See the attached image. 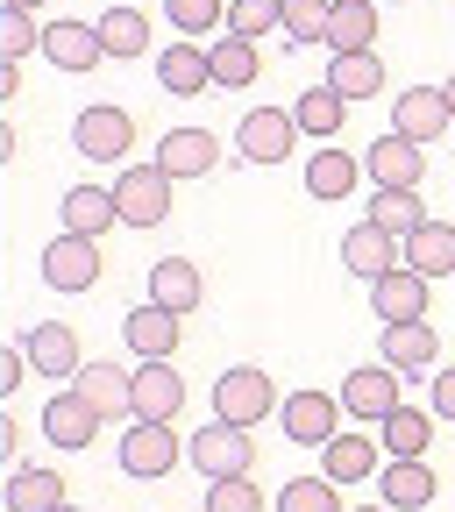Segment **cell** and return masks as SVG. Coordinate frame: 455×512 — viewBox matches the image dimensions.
<instances>
[{
  "mask_svg": "<svg viewBox=\"0 0 455 512\" xmlns=\"http://www.w3.org/2000/svg\"><path fill=\"white\" fill-rule=\"evenodd\" d=\"M406 264L420 278H455V221H427L420 235H406Z\"/></svg>",
  "mask_w": 455,
  "mask_h": 512,
  "instance_id": "cell-32",
  "label": "cell"
},
{
  "mask_svg": "<svg viewBox=\"0 0 455 512\" xmlns=\"http://www.w3.org/2000/svg\"><path fill=\"white\" fill-rule=\"evenodd\" d=\"M100 271H107V256H100V242H86V235H57V242L43 249V285L64 292V299L93 292Z\"/></svg>",
  "mask_w": 455,
  "mask_h": 512,
  "instance_id": "cell-6",
  "label": "cell"
},
{
  "mask_svg": "<svg viewBox=\"0 0 455 512\" xmlns=\"http://www.w3.org/2000/svg\"><path fill=\"white\" fill-rule=\"evenodd\" d=\"M57 512H79V505H57Z\"/></svg>",
  "mask_w": 455,
  "mask_h": 512,
  "instance_id": "cell-49",
  "label": "cell"
},
{
  "mask_svg": "<svg viewBox=\"0 0 455 512\" xmlns=\"http://www.w3.org/2000/svg\"><path fill=\"white\" fill-rule=\"evenodd\" d=\"M285 434L306 441V448H328L342 434V399L335 392H292L285 399Z\"/></svg>",
  "mask_w": 455,
  "mask_h": 512,
  "instance_id": "cell-18",
  "label": "cell"
},
{
  "mask_svg": "<svg viewBox=\"0 0 455 512\" xmlns=\"http://www.w3.org/2000/svg\"><path fill=\"white\" fill-rule=\"evenodd\" d=\"M157 86H164V93H178V100L214 93V57H207V43L178 36L171 50H157Z\"/></svg>",
  "mask_w": 455,
  "mask_h": 512,
  "instance_id": "cell-15",
  "label": "cell"
},
{
  "mask_svg": "<svg viewBox=\"0 0 455 512\" xmlns=\"http://www.w3.org/2000/svg\"><path fill=\"white\" fill-rule=\"evenodd\" d=\"M392 406H399V370H392V363H363V370L342 377V413H349V420L377 427Z\"/></svg>",
  "mask_w": 455,
  "mask_h": 512,
  "instance_id": "cell-10",
  "label": "cell"
},
{
  "mask_svg": "<svg viewBox=\"0 0 455 512\" xmlns=\"http://www.w3.org/2000/svg\"><path fill=\"white\" fill-rule=\"evenodd\" d=\"M448 107H455V79H448Z\"/></svg>",
  "mask_w": 455,
  "mask_h": 512,
  "instance_id": "cell-48",
  "label": "cell"
},
{
  "mask_svg": "<svg viewBox=\"0 0 455 512\" xmlns=\"http://www.w3.org/2000/svg\"><path fill=\"white\" fill-rule=\"evenodd\" d=\"M377 441H384V456H399V463H427V448H434V413L392 406V413L377 420Z\"/></svg>",
  "mask_w": 455,
  "mask_h": 512,
  "instance_id": "cell-24",
  "label": "cell"
},
{
  "mask_svg": "<svg viewBox=\"0 0 455 512\" xmlns=\"http://www.w3.org/2000/svg\"><path fill=\"white\" fill-rule=\"evenodd\" d=\"M335 0H285V43H328Z\"/></svg>",
  "mask_w": 455,
  "mask_h": 512,
  "instance_id": "cell-41",
  "label": "cell"
},
{
  "mask_svg": "<svg viewBox=\"0 0 455 512\" xmlns=\"http://www.w3.org/2000/svg\"><path fill=\"white\" fill-rule=\"evenodd\" d=\"M434 420H455V370H434V399H427Z\"/></svg>",
  "mask_w": 455,
  "mask_h": 512,
  "instance_id": "cell-44",
  "label": "cell"
},
{
  "mask_svg": "<svg viewBox=\"0 0 455 512\" xmlns=\"http://www.w3.org/2000/svg\"><path fill=\"white\" fill-rule=\"evenodd\" d=\"M36 363H29V349H0V399L8 392H22V377H29Z\"/></svg>",
  "mask_w": 455,
  "mask_h": 512,
  "instance_id": "cell-43",
  "label": "cell"
},
{
  "mask_svg": "<svg viewBox=\"0 0 455 512\" xmlns=\"http://www.w3.org/2000/svg\"><path fill=\"white\" fill-rule=\"evenodd\" d=\"M363 171L377 178V192H420V178H427V150L406 143V136H384V143H370Z\"/></svg>",
  "mask_w": 455,
  "mask_h": 512,
  "instance_id": "cell-16",
  "label": "cell"
},
{
  "mask_svg": "<svg viewBox=\"0 0 455 512\" xmlns=\"http://www.w3.org/2000/svg\"><path fill=\"white\" fill-rule=\"evenodd\" d=\"M377 448L384 441H370V434H356V427H342L328 448H320V477H335V484H370L384 463H377Z\"/></svg>",
  "mask_w": 455,
  "mask_h": 512,
  "instance_id": "cell-23",
  "label": "cell"
},
{
  "mask_svg": "<svg viewBox=\"0 0 455 512\" xmlns=\"http://www.w3.org/2000/svg\"><path fill=\"white\" fill-rule=\"evenodd\" d=\"M178 413H185V377L171 363H136V420L171 427Z\"/></svg>",
  "mask_w": 455,
  "mask_h": 512,
  "instance_id": "cell-21",
  "label": "cell"
},
{
  "mask_svg": "<svg viewBox=\"0 0 455 512\" xmlns=\"http://www.w3.org/2000/svg\"><path fill=\"white\" fill-rule=\"evenodd\" d=\"M43 36H50V22H36L29 8H0V57H36L43 50Z\"/></svg>",
  "mask_w": 455,
  "mask_h": 512,
  "instance_id": "cell-38",
  "label": "cell"
},
{
  "mask_svg": "<svg viewBox=\"0 0 455 512\" xmlns=\"http://www.w3.org/2000/svg\"><path fill=\"white\" fill-rule=\"evenodd\" d=\"M121 342H128V356H136V363H171L178 342H185V313L143 299V306H128V313H121Z\"/></svg>",
  "mask_w": 455,
  "mask_h": 512,
  "instance_id": "cell-4",
  "label": "cell"
},
{
  "mask_svg": "<svg viewBox=\"0 0 455 512\" xmlns=\"http://www.w3.org/2000/svg\"><path fill=\"white\" fill-rule=\"evenodd\" d=\"M171 171L150 157V164H128L114 171V207H121V228H164L171 221Z\"/></svg>",
  "mask_w": 455,
  "mask_h": 512,
  "instance_id": "cell-1",
  "label": "cell"
},
{
  "mask_svg": "<svg viewBox=\"0 0 455 512\" xmlns=\"http://www.w3.org/2000/svg\"><path fill=\"white\" fill-rule=\"evenodd\" d=\"M377 363H392L399 377H434V363H441V335L427 328V320H399V328H384Z\"/></svg>",
  "mask_w": 455,
  "mask_h": 512,
  "instance_id": "cell-13",
  "label": "cell"
},
{
  "mask_svg": "<svg viewBox=\"0 0 455 512\" xmlns=\"http://www.w3.org/2000/svg\"><path fill=\"white\" fill-rule=\"evenodd\" d=\"M107 420L86 406V392L72 384V392H50V406H43V434L57 441V448H93V434H100Z\"/></svg>",
  "mask_w": 455,
  "mask_h": 512,
  "instance_id": "cell-20",
  "label": "cell"
},
{
  "mask_svg": "<svg viewBox=\"0 0 455 512\" xmlns=\"http://www.w3.org/2000/svg\"><path fill=\"white\" fill-rule=\"evenodd\" d=\"M0 93H8V100L22 93V64H15V57H0Z\"/></svg>",
  "mask_w": 455,
  "mask_h": 512,
  "instance_id": "cell-45",
  "label": "cell"
},
{
  "mask_svg": "<svg viewBox=\"0 0 455 512\" xmlns=\"http://www.w3.org/2000/svg\"><path fill=\"white\" fill-rule=\"evenodd\" d=\"M22 349H29V363H36L50 384H64V377H79V370H86L79 328H64V320H43V328H29V335H22Z\"/></svg>",
  "mask_w": 455,
  "mask_h": 512,
  "instance_id": "cell-14",
  "label": "cell"
},
{
  "mask_svg": "<svg viewBox=\"0 0 455 512\" xmlns=\"http://www.w3.org/2000/svg\"><path fill=\"white\" fill-rule=\"evenodd\" d=\"M342 114H349V100H342L335 86H306V93L292 100L299 136H313V143H335V136H342Z\"/></svg>",
  "mask_w": 455,
  "mask_h": 512,
  "instance_id": "cell-29",
  "label": "cell"
},
{
  "mask_svg": "<svg viewBox=\"0 0 455 512\" xmlns=\"http://www.w3.org/2000/svg\"><path fill=\"white\" fill-rule=\"evenodd\" d=\"M434 491H441V484H434V470H427V463H399V456H392V463L377 470V498L392 505V512H427V505H434Z\"/></svg>",
  "mask_w": 455,
  "mask_h": 512,
  "instance_id": "cell-27",
  "label": "cell"
},
{
  "mask_svg": "<svg viewBox=\"0 0 455 512\" xmlns=\"http://www.w3.org/2000/svg\"><path fill=\"white\" fill-rule=\"evenodd\" d=\"M328 86H335V93L356 107V100L384 93L392 79H384V57H377V50H349V57H335V64H328Z\"/></svg>",
  "mask_w": 455,
  "mask_h": 512,
  "instance_id": "cell-31",
  "label": "cell"
},
{
  "mask_svg": "<svg viewBox=\"0 0 455 512\" xmlns=\"http://www.w3.org/2000/svg\"><path fill=\"white\" fill-rule=\"evenodd\" d=\"M157 164L185 185V178H207L214 164H221V136L214 128H171V136L157 143Z\"/></svg>",
  "mask_w": 455,
  "mask_h": 512,
  "instance_id": "cell-19",
  "label": "cell"
},
{
  "mask_svg": "<svg viewBox=\"0 0 455 512\" xmlns=\"http://www.w3.org/2000/svg\"><path fill=\"white\" fill-rule=\"evenodd\" d=\"M79 392H86V406L100 413V420H136V370H114V363H86L79 377Z\"/></svg>",
  "mask_w": 455,
  "mask_h": 512,
  "instance_id": "cell-17",
  "label": "cell"
},
{
  "mask_svg": "<svg viewBox=\"0 0 455 512\" xmlns=\"http://www.w3.org/2000/svg\"><path fill=\"white\" fill-rule=\"evenodd\" d=\"M356 512H392V505H384V498H377V505H356Z\"/></svg>",
  "mask_w": 455,
  "mask_h": 512,
  "instance_id": "cell-47",
  "label": "cell"
},
{
  "mask_svg": "<svg viewBox=\"0 0 455 512\" xmlns=\"http://www.w3.org/2000/svg\"><path fill=\"white\" fill-rule=\"evenodd\" d=\"M185 456H192V470H200L207 484H228V477H249V470H256V441H249V427L214 420V427L192 434Z\"/></svg>",
  "mask_w": 455,
  "mask_h": 512,
  "instance_id": "cell-3",
  "label": "cell"
},
{
  "mask_svg": "<svg viewBox=\"0 0 455 512\" xmlns=\"http://www.w3.org/2000/svg\"><path fill=\"white\" fill-rule=\"evenodd\" d=\"M328 50H335V57L377 50V0H335V15H328Z\"/></svg>",
  "mask_w": 455,
  "mask_h": 512,
  "instance_id": "cell-30",
  "label": "cell"
},
{
  "mask_svg": "<svg viewBox=\"0 0 455 512\" xmlns=\"http://www.w3.org/2000/svg\"><path fill=\"white\" fill-rule=\"evenodd\" d=\"M377 8H384V0H377Z\"/></svg>",
  "mask_w": 455,
  "mask_h": 512,
  "instance_id": "cell-50",
  "label": "cell"
},
{
  "mask_svg": "<svg viewBox=\"0 0 455 512\" xmlns=\"http://www.w3.org/2000/svg\"><path fill=\"white\" fill-rule=\"evenodd\" d=\"M292 143H299V121L285 107H249L242 128H235V157L242 164H285Z\"/></svg>",
  "mask_w": 455,
  "mask_h": 512,
  "instance_id": "cell-7",
  "label": "cell"
},
{
  "mask_svg": "<svg viewBox=\"0 0 455 512\" xmlns=\"http://www.w3.org/2000/svg\"><path fill=\"white\" fill-rule=\"evenodd\" d=\"M114 456H121V470L136 477V484H150V477H171V470H178L185 441H178L171 427H157V420H136V427L121 434V448H114Z\"/></svg>",
  "mask_w": 455,
  "mask_h": 512,
  "instance_id": "cell-8",
  "label": "cell"
},
{
  "mask_svg": "<svg viewBox=\"0 0 455 512\" xmlns=\"http://www.w3.org/2000/svg\"><path fill=\"white\" fill-rule=\"evenodd\" d=\"M278 512H342V491H335V477H285Z\"/></svg>",
  "mask_w": 455,
  "mask_h": 512,
  "instance_id": "cell-39",
  "label": "cell"
},
{
  "mask_svg": "<svg viewBox=\"0 0 455 512\" xmlns=\"http://www.w3.org/2000/svg\"><path fill=\"white\" fill-rule=\"evenodd\" d=\"M455 128V107H448V86H399V100H392V136H406V143H441Z\"/></svg>",
  "mask_w": 455,
  "mask_h": 512,
  "instance_id": "cell-5",
  "label": "cell"
},
{
  "mask_svg": "<svg viewBox=\"0 0 455 512\" xmlns=\"http://www.w3.org/2000/svg\"><path fill=\"white\" fill-rule=\"evenodd\" d=\"M207 57H214V86H228V93L256 86V72H264L256 43H249V36H228V29H221V43H207Z\"/></svg>",
  "mask_w": 455,
  "mask_h": 512,
  "instance_id": "cell-33",
  "label": "cell"
},
{
  "mask_svg": "<svg viewBox=\"0 0 455 512\" xmlns=\"http://www.w3.org/2000/svg\"><path fill=\"white\" fill-rule=\"evenodd\" d=\"M114 221H121V207H114V185H72V192H64V235H86V242H100Z\"/></svg>",
  "mask_w": 455,
  "mask_h": 512,
  "instance_id": "cell-26",
  "label": "cell"
},
{
  "mask_svg": "<svg viewBox=\"0 0 455 512\" xmlns=\"http://www.w3.org/2000/svg\"><path fill=\"white\" fill-rule=\"evenodd\" d=\"M0 8H29V15H36V8H43V0H0Z\"/></svg>",
  "mask_w": 455,
  "mask_h": 512,
  "instance_id": "cell-46",
  "label": "cell"
},
{
  "mask_svg": "<svg viewBox=\"0 0 455 512\" xmlns=\"http://www.w3.org/2000/svg\"><path fill=\"white\" fill-rule=\"evenodd\" d=\"M356 185H363V164H356L342 143H328V150L306 157V192H313V200H349Z\"/></svg>",
  "mask_w": 455,
  "mask_h": 512,
  "instance_id": "cell-28",
  "label": "cell"
},
{
  "mask_svg": "<svg viewBox=\"0 0 455 512\" xmlns=\"http://www.w3.org/2000/svg\"><path fill=\"white\" fill-rule=\"evenodd\" d=\"M399 264H406V242H399V235H384L377 221H363V228L342 235V271H349V278L377 285L384 271H399Z\"/></svg>",
  "mask_w": 455,
  "mask_h": 512,
  "instance_id": "cell-11",
  "label": "cell"
},
{
  "mask_svg": "<svg viewBox=\"0 0 455 512\" xmlns=\"http://www.w3.org/2000/svg\"><path fill=\"white\" fill-rule=\"evenodd\" d=\"M100 43H107V57H143L150 50V15L143 8H107L100 15Z\"/></svg>",
  "mask_w": 455,
  "mask_h": 512,
  "instance_id": "cell-35",
  "label": "cell"
},
{
  "mask_svg": "<svg viewBox=\"0 0 455 512\" xmlns=\"http://www.w3.org/2000/svg\"><path fill=\"white\" fill-rule=\"evenodd\" d=\"M271 413H278V384H271V370L235 363V370L214 377V420H228V427H256V420H271Z\"/></svg>",
  "mask_w": 455,
  "mask_h": 512,
  "instance_id": "cell-2",
  "label": "cell"
},
{
  "mask_svg": "<svg viewBox=\"0 0 455 512\" xmlns=\"http://www.w3.org/2000/svg\"><path fill=\"white\" fill-rule=\"evenodd\" d=\"M164 15H171V29L192 36V43H200L207 29H228V8H221V0H164Z\"/></svg>",
  "mask_w": 455,
  "mask_h": 512,
  "instance_id": "cell-40",
  "label": "cell"
},
{
  "mask_svg": "<svg viewBox=\"0 0 455 512\" xmlns=\"http://www.w3.org/2000/svg\"><path fill=\"white\" fill-rule=\"evenodd\" d=\"M150 299L171 306V313H192V306L207 299L200 264H192V256H157V264H150Z\"/></svg>",
  "mask_w": 455,
  "mask_h": 512,
  "instance_id": "cell-25",
  "label": "cell"
},
{
  "mask_svg": "<svg viewBox=\"0 0 455 512\" xmlns=\"http://www.w3.org/2000/svg\"><path fill=\"white\" fill-rule=\"evenodd\" d=\"M207 512H264V491L249 477H228V484H207Z\"/></svg>",
  "mask_w": 455,
  "mask_h": 512,
  "instance_id": "cell-42",
  "label": "cell"
},
{
  "mask_svg": "<svg viewBox=\"0 0 455 512\" xmlns=\"http://www.w3.org/2000/svg\"><path fill=\"white\" fill-rule=\"evenodd\" d=\"M43 57L57 64V72H93V64L107 57V43H100V22H50V36H43Z\"/></svg>",
  "mask_w": 455,
  "mask_h": 512,
  "instance_id": "cell-22",
  "label": "cell"
},
{
  "mask_svg": "<svg viewBox=\"0 0 455 512\" xmlns=\"http://www.w3.org/2000/svg\"><path fill=\"white\" fill-rule=\"evenodd\" d=\"M427 292H434V278H420L413 264H399V271H384L370 285V313L384 320V328H399V320H427Z\"/></svg>",
  "mask_w": 455,
  "mask_h": 512,
  "instance_id": "cell-12",
  "label": "cell"
},
{
  "mask_svg": "<svg viewBox=\"0 0 455 512\" xmlns=\"http://www.w3.org/2000/svg\"><path fill=\"white\" fill-rule=\"evenodd\" d=\"M228 36H285V0H228Z\"/></svg>",
  "mask_w": 455,
  "mask_h": 512,
  "instance_id": "cell-36",
  "label": "cell"
},
{
  "mask_svg": "<svg viewBox=\"0 0 455 512\" xmlns=\"http://www.w3.org/2000/svg\"><path fill=\"white\" fill-rule=\"evenodd\" d=\"M363 221H377L384 235H399V242H406V235H420V228H427V207L413 200V192H377Z\"/></svg>",
  "mask_w": 455,
  "mask_h": 512,
  "instance_id": "cell-37",
  "label": "cell"
},
{
  "mask_svg": "<svg viewBox=\"0 0 455 512\" xmlns=\"http://www.w3.org/2000/svg\"><path fill=\"white\" fill-rule=\"evenodd\" d=\"M72 143L93 164H121L128 150H136V114H128V107H86L72 121Z\"/></svg>",
  "mask_w": 455,
  "mask_h": 512,
  "instance_id": "cell-9",
  "label": "cell"
},
{
  "mask_svg": "<svg viewBox=\"0 0 455 512\" xmlns=\"http://www.w3.org/2000/svg\"><path fill=\"white\" fill-rule=\"evenodd\" d=\"M57 505H72L57 470H15L8 477V512H57Z\"/></svg>",
  "mask_w": 455,
  "mask_h": 512,
  "instance_id": "cell-34",
  "label": "cell"
}]
</instances>
